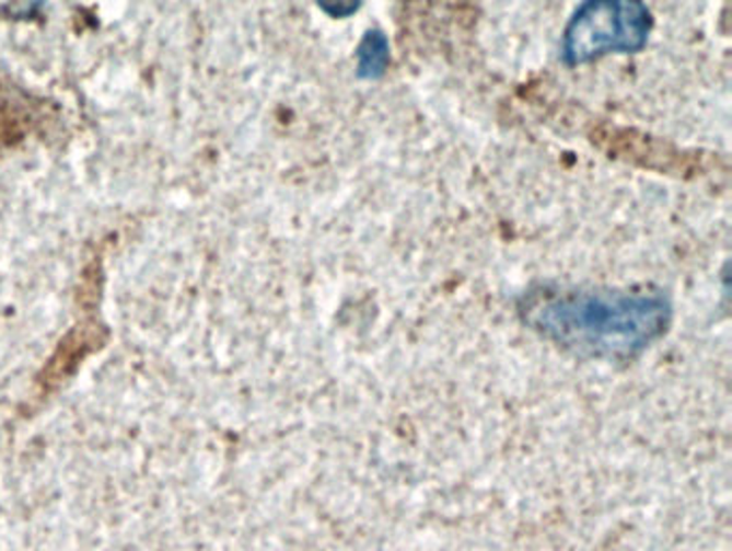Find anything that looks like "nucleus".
Returning a JSON list of instances; mask_svg holds the SVG:
<instances>
[{
	"label": "nucleus",
	"instance_id": "nucleus-3",
	"mask_svg": "<svg viewBox=\"0 0 732 551\" xmlns=\"http://www.w3.org/2000/svg\"><path fill=\"white\" fill-rule=\"evenodd\" d=\"M50 122L48 102L0 71V158L33 140Z\"/></svg>",
	"mask_w": 732,
	"mask_h": 551
},
{
	"label": "nucleus",
	"instance_id": "nucleus-4",
	"mask_svg": "<svg viewBox=\"0 0 732 551\" xmlns=\"http://www.w3.org/2000/svg\"><path fill=\"white\" fill-rule=\"evenodd\" d=\"M390 62V46L381 33H368L359 46V73L365 78H379Z\"/></svg>",
	"mask_w": 732,
	"mask_h": 551
},
{
	"label": "nucleus",
	"instance_id": "nucleus-1",
	"mask_svg": "<svg viewBox=\"0 0 732 551\" xmlns=\"http://www.w3.org/2000/svg\"><path fill=\"white\" fill-rule=\"evenodd\" d=\"M671 307L655 294H537L526 321L546 338L589 358H631L669 325Z\"/></svg>",
	"mask_w": 732,
	"mask_h": 551
},
{
	"label": "nucleus",
	"instance_id": "nucleus-5",
	"mask_svg": "<svg viewBox=\"0 0 732 551\" xmlns=\"http://www.w3.org/2000/svg\"><path fill=\"white\" fill-rule=\"evenodd\" d=\"M321 2L327 7L329 13H334L338 18L352 13L357 9V4H359V0H321Z\"/></svg>",
	"mask_w": 732,
	"mask_h": 551
},
{
	"label": "nucleus",
	"instance_id": "nucleus-2",
	"mask_svg": "<svg viewBox=\"0 0 732 551\" xmlns=\"http://www.w3.org/2000/svg\"><path fill=\"white\" fill-rule=\"evenodd\" d=\"M651 13L642 0H584L565 28L569 65L595 61L615 53L644 48Z\"/></svg>",
	"mask_w": 732,
	"mask_h": 551
}]
</instances>
